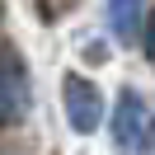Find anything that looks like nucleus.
I'll return each instance as SVG.
<instances>
[{
    "instance_id": "7ed1b4c3",
    "label": "nucleus",
    "mask_w": 155,
    "mask_h": 155,
    "mask_svg": "<svg viewBox=\"0 0 155 155\" xmlns=\"http://www.w3.org/2000/svg\"><path fill=\"white\" fill-rule=\"evenodd\" d=\"M28 108V75H24V61L14 52H0V122H14V117Z\"/></svg>"
},
{
    "instance_id": "f257e3e1",
    "label": "nucleus",
    "mask_w": 155,
    "mask_h": 155,
    "mask_svg": "<svg viewBox=\"0 0 155 155\" xmlns=\"http://www.w3.org/2000/svg\"><path fill=\"white\" fill-rule=\"evenodd\" d=\"M113 141L122 146V150H132V155H141L146 146H155V108L146 104V94L132 89V85H127L122 94H117V104H113Z\"/></svg>"
},
{
    "instance_id": "f03ea898",
    "label": "nucleus",
    "mask_w": 155,
    "mask_h": 155,
    "mask_svg": "<svg viewBox=\"0 0 155 155\" xmlns=\"http://www.w3.org/2000/svg\"><path fill=\"white\" fill-rule=\"evenodd\" d=\"M61 104H66L71 132H80V136L99 132V122H104V89H99L94 80H85V75L71 71V75L61 80Z\"/></svg>"
},
{
    "instance_id": "20e7f679",
    "label": "nucleus",
    "mask_w": 155,
    "mask_h": 155,
    "mask_svg": "<svg viewBox=\"0 0 155 155\" xmlns=\"http://www.w3.org/2000/svg\"><path fill=\"white\" fill-rule=\"evenodd\" d=\"M108 28H113V38L132 42L141 33V0H108Z\"/></svg>"
},
{
    "instance_id": "39448f33",
    "label": "nucleus",
    "mask_w": 155,
    "mask_h": 155,
    "mask_svg": "<svg viewBox=\"0 0 155 155\" xmlns=\"http://www.w3.org/2000/svg\"><path fill=\"white\" fill-rule=\"evenodd\" d=\"M146 57L155 61V14H150V19H146Z\"/></svg>"
},
{
    "instance_id": "423d86ee",
    "label": "nucleus",
    "mask_w": 155,
    "mask_h": 155,
    "mask_svg": "<svg viewBox=\"0 0 155 155\" xmlns=\"http://www.w3.org/2000/svg\"><path fill=\"white\" fill-rule=\"evenodd\" d=\"M141 155H155V146H146V150H141Z\"/></svg>"
}]
</instances>
